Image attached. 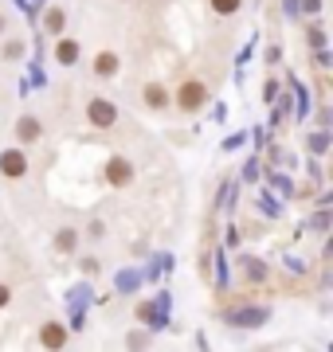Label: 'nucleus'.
I'll return each mask as SVG.
<instances>
[{
    "label": "nucleus",
    "mask_w": 333,
    "mask_h": 352,
    "mask_svg": "<svg viewBox=\"0 0 333 352\" xmlns=\"http://www.w3.org/2000/svg\"><path fill=\"white\" fill-rule=\"evenodd\" d=\"M0 173L8 176V180H20L28 173V157L20 149H4L0 153Z\"/></svg>",
    "instance_id": "5"
},
{
    "label": "nucleus",
    "mask_w": 333,
    "mask_h": 352,
    "mask_svg": "<svg viewBox=\"0 0 333 352\" xmlns=\"http://www.w3.org/2000/svg\"><path fill=\"white\" fill-rule=\"evenodd\" d=\"M208 106V87L200 82V78H184L177 87V110L180 113H196Z\"/></svg>",
    "instance_id": "1"
},
{
    "label": "nucleus",
    "mask_w": 333,
    "mask_h": 352,
    "mask_svg": "<svg viewBox=\"0 0 333 352\" xmlns=\"http://www.w3.org/2000/svg\"><path fill=\"white\" fill-rule=\"evenodd\" d=\"M141 98H145V106H149V110H169V106H173V94H169L161 82H145Z\"/></svg>",
    "instance_id": "6"
},
{
    "label": "nucleus",
    "mask_w": 333,
    "mask_h": 352,
    "mask_svg": "<svg viewBox=\"0 0 333 352\" xmlns=\"http://www.w3.org/2000/svg\"><path fill=\"white\" fill-rule=\"evenodd\" d=\"M103 235H106V227L94 219V223H90V235H87V239H103Z\"/></svg>",
    "instance_id": "19"
},
{
    "label": "nucleus",
    "mask_w": 333,
    "mask_h": 352,
    "mask_svg": "<svg viewBox=\"0 0 333 352\" xmlns=\"http://www.w3.org/2000/svg\"><path fill=\"white\" fill-rule=\"evenodd\" d=\"M118 55L114 51H98V55H94V78H98V82H110V78L118 75Z\"/></svg>",
    "instance_id": "7"
},
{
    "label": "nucleus",
    "mask_w": 333,
    "mask_h": 352,
    "mask_svg": "<svg viewBox=\"0 0 333 352\" xmlns=\"http://www.w3.org/2000/svg\"><path fill=\"white\" fill-rule=\"evenodd\" d=\"M247 274H251V278L259 282V278L267 274V270H263V263H255V258H251V263H247Z\"/></svg>",
    "instance_id": "18"
},
{
    "label": "nucleus",
    "mask_w": 333,
    "mask_h": 352,
    "mask_svg": "<svg viewBox=\"0 0 333 352\" xmlns=\"http://www.w3.org/2000/svg\"><path fill=\"white\" fill-rule=\"evenodd\" d=\"M330 149V138H325V133H314V138H310V153H325Z\"/></svg>",
    "instance_id": "15"
},
{
    "label": "nucleus",
    "mask_w": 333,
    "mask_h": 352,
    "mask_svg": "<svg viewBox=\"0 0 333 352\" xmlns=\"http://www.w3.org/2000/svg\"><path fill=\"white\" fill-rule=\"evenodd\" d=\"M55 251L59 254H75L78 251V231L75 227H59V231H55Z\"/></svg>",
    "instance_id": "11"
},
{
    "label": "nucleus",
    "mask_w": 333,
    "mask_h": 352,
    "mask_svg": "<svg viewBox=\"0 0 333 352\" xmlns=\"http://www.w3.org/2000/svg\"><path fill=\"white\" fill-rule=\"evenodd\" d=\"M78 59H83V47H78L75 39H59L55 43V63L59 67H75Z\"/></svg>",
    "instance_id": "8"
},
{
    "label": "nucleus",
    "mask_w": 333,
    "mask_h": 352,
    "mask_svg": "<svg viewBox=\"0 0 333 352\" xmlns=\"http://www.w3.org/2000/svg\"><path fill=\"white\" fill-rule=\"evenodd\" d=\"M239 4H244V0H212V12L216 16H235L239 12Z\"/></svg>",
    "instance_id": "13"
},
{
    "label": "nucleus",
    "mask_w": 333,
    "mask_h": 352,
    "mask_svg": "<svg viewBox=\"0 0 333 352\" xmlns=\"http://www.w3.org/2000/svg\"><path fill=\"white\" fill-rule=\"evenodd\" d=\"M275 94H279V82H267V87H263V98L270 102V98H275Z\"/></svg>",
    "instance_id": "23"
},
{
    "label": "nucleus",
    "mask_w": 333,
    "mask_h": 352,
    "mask_svg": "<svg viewBox=\"0 0 333 352\" xmlns=\"http://www.w3.org/2000/svg\"><path fill=\"white\" fill-rule=\"evenodd\" d=\"M83 274H98V258H83Z\"/></svg>",
    "instance_id": "21"
},
{
    "label": "nucleus",
    "mask_w": 333,
    "mask_h": 352,
    "mask_svg": "<svg viewBox=\"0 0 333 352\" xmlns=\"http://www.w3.org/2000/svg\"><path fill=\"white\" fill-rule=\"evenodd\" d=\"M259 208H263V212L267 215H279L282 208H279V200H275V196H263V200H259Z\"/></svg>",
    "instance_id": "16"
},
{
    "label": "nucleus",
    "mask_w": 333,
    "mask_h": 352,
    "mask_svg": "<svg viewBox=\"0 0 333 352\" xmlns=\"http://www.w3.org/2000/svg\"><path fill=\"white\" fill-rule=\"evenodd\" d=\"M103 173H106V184H110V188H126V184H133V164H129L126 157H110Z\"/></svg>",
    "instance_id": "3"
},
{
    "label": "nucleus",
    "mask_w": 333,
    "mask_h": 352,
    "mask_svg": "<svg viewBox=\"0 0 333 352\" xmlns=\"http://www.w3.org/2000/svg\"><path fill=\"white\" fill-rule=\"evenodd\" d=\"M39 138H43L39 118H32V113H20V118H16V141H20V145H36Z\"/></svg>",
    "instance_id": "4"
},
{
    "label": "nucleus",
    "mask_w": 333,
    "mask_h": 352,
    "mask_svg": "<svg viewBox=\"0 0 333 352\" xmlns=\"http://www.w3.org/2000/svg\"><path fill=\"white\" fill-rule=\"evenodd\" d=\"M8 302H12V289H8V286H4V282H0V309H4V305H8Z\"/></svg>",
    "instance_id": "22"
},
{
    "label": "nucleus",
    "mask_w": 333,
    "mask_h": 352,
    "mask_svg": "<svg viewBox=\"0 0 333 352\" xmlns=\"http://www.w3.org/2000/svg\"><path fill=\"white\" fill-rule=\"evenodd\" d=\"M39 344H43V349H63L67 344V329L59 325V321H47V325L39 329Z\"/></svg>",
    "instance_id": "9"
},
{
    "label": "nucleus",
    "mask_w": 333,
    "mask_h": 352,
    "mask_svg": "<svg viewBox=\"0 0 333 352\" xmlns=\"http://www.w3.org/2000/svg\"><path fill=\"white\" fill-rule=\"evenodd\" d=\"M20 55H24V43L20 39H8L4 43V59H20Z\"/></svg>",
    "instance_id": "14"
},
{
    "label": "nucleus",
    "mask_w": 333,
    "mask_h": 352,
    "mask_svg": "<svg viewBox=\"0 0 333 352\" xmlns=\"http://www.w3.org/2000/svg\"><path fill=\"white\" fill-rule=\"evenodd\" d=\"M4 24H8V20H4V16H0V32H4Z\"/></svg>",
    "instance_id": "24"
},
{
    "label": "nucleus",
    "mask_w": 333,
    "mask_h": 352,
    "mask_svg": "<svg viewBox=\"0 0 333 352\" xmlns=\"http://www.w3.org/2000/svg\"><path fill=\"white\" fill-rule=\"evenodd\" d=\"M87 122L94 129H110L118 122V106L114 102H106V98H90L87 102Z\"/></svg>",
    "instance_id": "2"
},
{
    "label": "nucleus",
    "mask_w": 333,
    "mask_h": 352,
    "mask_svg": "<svg viewBox=\"0 0 333 352\" xmlns=\"http://www.w3.org/2000/svg\"><path fill=\"white\" fill-rule=\"evenodd\" d=\"M239 145H244V133H231V138L224 141V149H239Z\"/></svg>",
    "instance_id": "20"
},
{
    "label": "nucleus",
    "mask_w": 333,
    "mask_h": 352,
    "mask_svg": "<svg viewBox=\"0 0 333 352\" xmlns=\"http://www.w3.org/2000/svg\"><path fill=\"white\" fill-rule=\"evenodd\" d=\"M133 286H138V274H129V270L118 274V289H133Z\"/></svg>",
    "instance_id": "17"
},
{
    "label": "nucleus",
    "mask_w": 333,
    "mask_h": 352,
    "mask_svg": "<svg viewBox=\"0 0 333 352\" xmlns=\"http://www.w3.org/2000/svg\"><path fill=\"white\" fill-rule=\"evenodd\" d=\"M267 317H270V309H244V314H228V321L239 329H251V325H263Z\"/></svg>",
    "instance_id": "10"
},
{
    "label": "nucleus",
    "mask_w": 333,
    "mask_h": 352,
    "mask_svg": "<svg viewBox=\"0 0 333 352\" xmlns=\"http://www.w3.org/2000/svg\"><path fill=\"white\" fill-rule=\"evenodd\" d=\"M63 28H67L63 8H47V12H43V32H47V36H63Z\"/></svg>",
    "instance_id": "12"
}]
</instances>
